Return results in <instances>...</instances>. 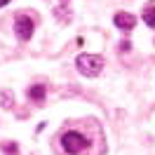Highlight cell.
Masks as SVG:
<instances>
[{"mask_svg":"<svg viewBox=\"0 0 155 155\" xmlns=\"http://www.w3.org/2000/svg\"><path fill=\"white\" fill-rule=\"evenodd\" d=\"M2 150H5V155H19V146L14 143V141H5Z\"/></svg>","mask_w":155,"mask_h":155,"instance_id":"obj_7","label":"cell"},{"mask_svg":"<svg viewBox=\"0 0 155 155\" xmlns=\"http://www.w3.org/2000/svg\"><path fill=\"white\" fill-rule=\"evenodd\" d=\"M7 2H10V0H0V7H5V5H7Z\"/></svg>","mask_w":155,"mask_h":155,"instance_id":"obj_9","label":"cell"},{"mask_svg":"<svg viewBox=\"0 0 155 155\" xmlns=\"http://www.w3.org/2000/svg\"><path fill=\"white\" fill-rule=\"evenodd\" d=\"M85 120L80 122H71L64 125L57 136V148L59 155H101L104 153V136H101V127L94 134H87L85 129Z\"/></svg>","mask_w":155,"mask_h":155,"instance_id":"obj_1","label":"cell"},{"mask_svg":"<svg viewBox=\"0 0 155 155\" xmlns=\"http://www.w3.org/2000/svg\"><path fill=\"white\" fill-rule=\"evenodd\" d=\"M143 21H146V26H148V28H155V7H153V5H150V7H146Z\"/></svg>","mask_w":155,"mask_h":155,"instance_id":"obj_6","label":"cell"},{"mask_svg":"<svg viewBox=\"0 0 155 155\" xmlns=\"http://www.w3.org/2000/svg\"><path fill=\"white\" fill-rule=\"evenodd\" d=\"M33 31H35V21L31 19L28 14H19L17 19H14V33H17V38L19 40H31L33 35Z\"/></svg>","mask_w":155,"mask_h":155,"instance_id":"obj_3","label":"cell"},{"mask_svg":"<svg viewBox=\"0 0 155 155\" xmlns=\"http://www.w3.org/2000/svg\"><path fill=\"white\" fill-rule=\"evenodd\" d=\"M113 24H115L120 31H132L136 26V17L129 14V12H117L115 17H113Z\"/></svg>","mask_w":155,"mask_h":155,"instance_id":"obj_4","label":"cell"},{"mask_svg":"<svg viewBox=\"0 0 155 155\" xmlns=\"http://www.w3.org/2000/svg\"><path fill=\"white\" fill-rule=\"evenodd\" d=\"M75 66L82 75L97 78L99 73H101V68H104V57H101V54H80V57L75 59Z\"/></svg>","mask_w":155,"mask_h":155,"instance_id":"obj_2","label":"cell"},{"mask_svg":"<svg viewBox=\"0 0 155 155\" xmlns=\"http://www.w3.org/2000/svg\"><path fill=\"white\" fill-rule=\"evenodd\" d=\"M28 99L42 101V99H45V85H33V87H28Z\"/></svg>","mask_w":155,"mask_h":155,"instance_id":"obj_5","label":"cell"},{"mask_svg":"<svg viewBox=\"0 0 155 155\" xmlns=\"http://www.w3.org/2000/svg\"><path fill=\"white\" fill-rule=\"evenodd\" d=\"M66 2H68V0H61V5H66Z\"/></svg>","mask_w":155,"mask_h":155,"instance_id":"obj_10","label":"cell"},{"mask_svg":"<svg viewBox=\"0 0 155 155\" xmlns=\"http://www.w3.org/2000/svg\"><path fill=\"white\" fill-rule=\"evenodd\" d=\"M0 97H2V106H5V108H12V106H14V99L10 101V94H7V92H2Z\"/></svg>","mask_w":155,"mask_h":155,"instance_id":"obj_8","label":"cell"}]
</instances>
